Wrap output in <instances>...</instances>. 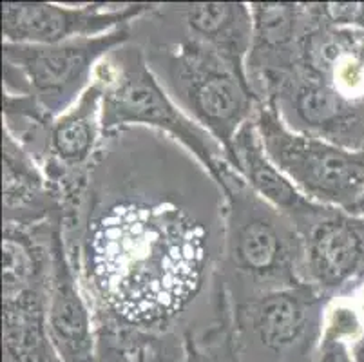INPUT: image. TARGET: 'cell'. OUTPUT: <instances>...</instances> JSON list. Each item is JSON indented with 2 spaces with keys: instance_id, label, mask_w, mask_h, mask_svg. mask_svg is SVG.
I'll list each match as a JSON object with an SVG mask.
<instances>
[{
  "instance_id": "cell-1",
  "label": "cell",
  "mask_w": 364,
  "mask_h": 362,
  "mask_svg": "<svg viewBox=\"0 0 364 362\" xmlns=\"http://www.w3.org/2000/svg\"><path fill=\"white\" fill-rule=\"evenodd\" d=\"M213 232L172 199L127 194L87 212L76 270L95 321L114 330L164 337L200 294Z\"/></svg>"
},
{
  "instance_id": "cell-2",
  "label": "cell",
  "mask_w": 364,
  "mask_h": 362,
  "mask_svg": "<svg viewBox=\"0 0 364 362\" xmlns=\"http://www.w3.org/2000/svg\"><path fill=\"white\" fill-rule=\"evenodd\" d=\"M223 192L225 277L240 283L243 299L306 283L303 238L292 219L259 198L230 165L220 183Z\"/></svg>"
},
{
  "instance_id": "cell-3",
  "label": "cell",
  "mask_w": 364,
  "mask_h": 362,
  "mask_svg": "<svg viewBox=\"0 0 364 362\" xmlns=\"http://www.w3.org/2000/svg\"><path fill=\"white\" fill-rule=\"evenodd\" d=\"M92 82L102 91L104 136L127 125L167 132L196 156L220 187L230 165L223 149L172 100L138 46L125 44L109 53L98 64Z\"/></svg>"
},
{
  "instance_id": "cell-4",
  "label": "cell",
  "mask_w": 364,
  "mask_h": 362,
  "mask_svg": "<svg viewBox=\"0 0 364 362\" xmlns=\"http://www.w3.org/2000/svg\"><path fill=\"white\" fill-rule=\"evenodd\" d=\"M147 62L156 65L172 100L216 139L234 169V138L261 104L248 78L193 36L158 46Z\"/></svg>"
},
{
  "instance_id": "cell-5",
  "label": "cell",
  "mask_w": 364,
  "mask_h": 362,
  "mask_svg": "<svg viewBox=\"0 0 364 362\" xmlns=\"http://www.w3.org/2000/svg\"><path fill=\"white\" fill-rule=\"evenodd\" d=\"M55 225L4 223V362H62L48 334V284Z\"/></svg>"
},
{
  "instance_id": "cell-6",
  "label": "cell",
  "mask_w": 364,
  "mask_h": 362,
  "mask_svg": "<svg viewBox=\"0 0 364 362\" xmlns=\"http://www.w3.org/2000/svg\"><path fill=\"white\" fill-rule=\"evenodd\" d=\"M332 295L310 283L264 292L234 304V348L241 362H316Z\"/></svg>"
},
{
  "instance_id": "cell-7",
  "label": "cell",
  "mask_w": 364,
  "mask_h": 362,
  "mask_svg": "<svg viewBox=\"0 0 364 362\" xmlns=\"http://www.w3.org/2000/svg\"><path fill=\"white\" fill-rule=\"evenodd\" d=\"M131 26L98 36L68 40L51 46L2 42L4 92L26 95L53 122L91 87L102 60L129 44Z\"/></svg>"
},
{
  "instance_id": "cell-8",
  "label": "cell",
  "mask_w": 364,
  "mask_h": 362,
  "mask_svg": "<svg viewBox=\"0 0 364 362\" xmlns=\"http://www.w3.org/2000/svg\"><path fill=\"white\" fill-rule=\"evenodd\" d=\"M254 124L268 158L306 198L352 211L364 192V149L350 151L292 131L267 102L257 105Z\"/></svg>"
},
{
  "instance_id": "cell-9",
  "label": "cell",
  "mask_w": 364,
  "mask_h": 362,
  "mask_svg": "<svg viewBox=\"0 0 364 362\" xmlns=\"http://www.w3.org/2000/svg\"><path fill=\"white\" fill-rule=\"evenodd\" d=\"M259 102L272 104L292 131L350 151L364 149V102H353L299 65L252 82Z\"/></svg>"
},
{
  "instance_id": "cell-10",
  "label": "cell",
  "mask_w": 364,
  "mask_h": 362,
  "mask_svg": "<svg viewBox=\"0 0 364 362\" xmlns=\"http://www.w3.org/2000/svg\"><path fill=\"white\" fill-rule=\"evenodd\" d=\"M158 4H92L69 8L51 2H2V36L8 44L51 46L127 28Z\"/></svg>"
},
{
  "instance_id": "cell-11",
  "label": "cell",
  "mask_w": 364,
  "mask_h": 362,
  "mask_svg": "<svg viewBox=\"0 0 364 362\" xmlns=\"http://www.w3.org/2000/svg\"><path fill=\"white\" fill-rule=\"evenodd\" d=\"M48 334L62 362H97L95 314L64 238V225L51 234L48 284Z\"/></svg>"
},
{
  "instance_id": "cell-12",
  "label": "cell",
  "mask_w": 364,
  "mask_h": 362,
  "mask_svg": "<svg viewBox=\"0 0 364 362\" xmlns=\"http://www.w3.org/2000/svg\"><path fill=\"white\" fill-rule=\"evenodd\" d=\"M297 230L306 283L336 297L364 272V218L330 207Z\"/></svg>"
},
{
  "instance_id": "cell-13",
  "label": "cell",
  "mask_w": 364,
  "mask_h": 362,
  "mask_svg": "<svg viewBox=\"0 0 364 362\" xmlns=\"http://www.w3.org/2000/svg\"><path fill=\"white\" fill-rule=\"evenodd\" d=\"M314 15L301 40V69L309 71L353 102H364V29L337 28Z\"/></svg>"
},
{
  "instance_id": "cell-14",
  "label": "cell",
  "mask_w": 364,
  "mask_h": 362,
  "mask_svg": "<svg viewBox=\"0 0 364 362\" xmlns=\"http://www.w3.org/2000/svg\"><path fill=\"white\" fill-rule=\"evenodd\" d=\"M252 46L247 58L248 82L268 73L292 71L299 62L301 40L314 24L309 4L252 2Z\"/></svg>"
},
{
  "instance_id": "cell-15",
  "label": "cell",
  "mask_w": 364,
  "mask_h": 362,
  "mask_svg": "<svg viewBox=\"0 0 364 362\" xmlns=\"http://www.w3.org/2000/svg\"><path fill=\"white\" fill-rule=\"evenodd\" d=\"M234 159L237 174L247 185L283 215L292 219L297 228L330 207L319 205L303 194L268 158L261 144L254 119L245 124L234 138Z\"/></svg>"
},
{
  "instance_id": "cell-16",
  "label": "cell",
  "mask_w": 364,
  "mask_h": 362,
  "mask_svg": "<svg viewBox=\"0 0 364 362\" xmlns=\"http://www.w3.org/2000/svg\"><path fill=\"white\" fill-rule=\"evenodd\" d=\"M2 136L4 223H64V212L49 191L38 161L6 129H2Z\"/></svg>"
},
{
  "instance_id": "cell-17",
  "label": "cell",
  "mask_w": 364,
  "mask_h": 362,
  "mask_svg": "<svg viewBox=\"0 0 364 362\" xmlns=\"http://www.w3.org/2000/svg\"><path fill=\"white\" fill-rule=\"evenodd\" d=\"M188 36L220 53L241 76L247 75V58L252 46V11L243 2H188L174 4Z\"/></svg>"
},
{
  "instance_id": "cell-18",
  "label": "cell",
  "mask_w": 364,
  "mask_h": 362,
  "mask_svg": "<svg viewBox=\"0 0 364 362\" xmlns=\"http://www.w3.org/2000/svg\"><path fill=\"white\" fill-rule=\"evenodd\" d=\"M149 339L97 324V362H149Z\"/></svg>"
},
{
  "instance_id": "cell-19",
  "label": "cell",
  "mask_w": 364,
  "mask_h": 362,
  "mask_svg": "<svg viewBox=\"0 0 364 362\" xmlns=\"http://www.w3.org/2000/svg\"><path fill=\"white\" fill-rule=\"evenodd\" d=\"M312 8L319 18L337 28L364 29V2H324Z\"/></svg>"
},
{
  "instance_id": "cell-20",
  "label": "cell",
  "mask_w": 364,
  "mask_h": 362,
  "mask_svg": "<svg viewBox=\"0 0 364 362\" xmlns=\"http://www.w3.org/2000/svg\"><path fill=\"white\" fill-rule=\"evenodd\" d=\"M316 362H352V346L346 341L323 335Z\"/></svg>"
},
{
  "instance_id": "cell-21",
  "label": "cell",
  "mask_w": 364,
  "mask_h": 362,
  "mask_svg": "<svg viewBox=\"0 0 364 362\" xmlns=\"http://www.w3.org/2000/svg\"><path fill=\"white\" fill-rule=\"evenodd\" d=\"M352 362H364V334L352 344Z\"/></svg>"
},
{
  "instance_id": "cell-22",
  "label": "cell",
  "mask_w": 364,
  "mask_h": 362,
  "mask_svg": "<svg viewBox=\"0 0 364 362\" xmlns=\"http://www.w3.org/2000/svg\"><path fill=\"white\" fill-rule=\"evenodd\" d=\"M350 214L360 215V218H364V192H363V196L359 198V201H357V203L352 207Z\"/></svg>"
}]
</instances>
